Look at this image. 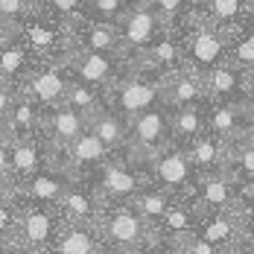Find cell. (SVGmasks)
<instances>
[{
  "label": "cell",
  "mask_w": 254,
  "mask_h": 254,
  "mask_svg": "<svg viewBox=\"0 0 254 254\" xmlns=\"http://www.w3.org/2000/svg\"><path fill=\"white\" fill-rule=\"evenodd\" d=\"M67 70L76 82L94 85L100 91H108L117 79L126 73V59L117 53H94V50H70L67 56Z\"/></svg>",
  "instance_id": "ba28073f"
},
{
  "label": "cell",
  "mask_w": 254,
  "mask_h": 254,
  "mask_svg": "<svg viewBox=\"0 0 254 254\" xmlns=\"http://www.w3.org/2000/svg\"><path fill=\"white\" fill-rule=\"evenodd\" d=\"M15 35H18V32H15V29H9V26H3V24H0V47H3V44H6V41H12V38H15Z\"/></svg>",
  "instance_id": "f6af8a7d"
},
{
  "label": "cell",
  "mask_w": 254,
  "mask_h": 254,
  "mask_svg": "<svg viewBox=\"0 0 254 254\" xmlns=\"http://www.w3.org/2000/svg\"><path fill=\"white\" fill-rule=\"evenodd\" d=\"M24 73H26V50L21 44H15V38H12L0 47V79L18 85V79Z\"/></svg>",
  "instance_id": "4dcf8cb0"
},
{
  "label": "cell",
  "mask_w": 254,
  "mask_h": 254,
  "mask_svg": "<svg viewBox=\"0 0 254 254\" xmlns=\"http://www.w3.org/2000/svg\"><path fill=\"white\" fill-rule=\"evenodd\" d=\"M18 85H12V82H6V79H0V126H3V120L9 117V111H12V105L18 100Z\"/></svg>",
  "instance_id": "ab89813d"
},
{
  "label": "cell",
  "mask_w": 254,
  "mask_h": 254,
  "mask_svg": "<svg viewBox=\"0 0 254 254\" xmlns=\"http://www.w3.org/2000/svg\"><path fill=\"white\" fill-rule=\"evenodd\" d=\"M97 231L108 254H131L152 243V225L131 204H105L97 219Z\"/></svg>",
  "instance_id": "7a4b0ae2"
},
{
  "label": "cell",
  "mask_w": 254,
  "mask_h": 254,
  "mask_svg": "<svg viewBox=\"0 0 254 254\" xmlns=\"http://www.w3.org/2000/svg\"><path fill=\"white\" fill-rule=\"evenodd\" d=\"M161 88H164V76L126 67V73L105 91V105L114 114H120L123 120H134L137 114L149 111L155 105H164Z\"/></svg>",
  "instance_id": "3957f363"
},
{
  "label": "cell",
  "mask_w": 254,
  "mask_h": 254,
  "mask_svg": "<svg viewBox=\"0 0 254 254\" xmlns=\"http://www.w3.org/2000/svg\"><path fill=\"white\" fill-rule=\"evenodd\" d=\"M146 3L152 6L161 18H164V24L170 26V29L181 24V18L193 9V6H190V0H146Z\"/></svg>",
  "instance_id": "e575fe53"
},
{
  "label": "cell",
  "mask_w": 254,
  "mask_h": 254,
  "mask_svg": "<svg viewBox=\"0 0 254 254\" xmlns=\"http://www.w3.org/2000/svg\"><path fill=\"white\" fill-rule=\"evenodd\" d=\"M85 181L94 187L102 204H128L143 187L152 184L146 164H137L128 155H114L111 161L97 167L91 176H85Z\"/></svg>",
  "instance_id": "6da1fadb"
},
{
  "label": "cell",
  "mask_w": 254,
  "mask_h": 254,
  "mask_svg": "<svg viewBox=\"0 0 254 254\" xmlns=\"http://www.w3.org/2000/svg\"><path fill=\"white\" fill-rule=\"evenodd\" d=\"M234 254H254V216L246 219V228H243V237H240Z\"/></svg>",
  "instance_id": "60d3db41"
},
{
  "label": "cell",
  "mask_w": 254,
  "mask_h": 254,
  "mask_svg": "<svg viewBox=\"0 0 254 254\" xmlns=\"http://www.w3.org/2000/svg\"><path fill=\"white\" fill-rule=\"evenodd\" d=\"M246 228V216L240 210H216V213H202L199 219V237L207 240L213 249L222 254H234L240 237Z\"/></svg>",
  "instance_id": "5bb4252c"
},
{
  "label": "cell",
  "mask_w": 254,
  "mask_h": 254,
  "mask_svg": "<svg viewBox=\"0 0 254 254\" xmlns=\"http://www.w3.org/2000/svg\"><path fill=\"white\" fill-rule=\"evenodd\" d=\"M170 143H173V131H170V108L167 105H155L149 111L137 114L134 120H128L126 155L131 161L146 164L158 152H164Z\"/></svg>",
  "instance_id": "5b68a950"
},
{
  "label": "cell",
  "mask_w": 254,
  "mask_h": 254,
  "mask_svg": "<svg viewBox=\"0 0 254 254\" xmlns=\"http://www.w3.org/2000/svg\"><path fill=\"white\" fill-rule=\"evenodd\" d=\"M252 117L243 102H207V131L225 143H234L249 134Z\"/></svg>",
  "instance_id": "ac0fdd59"
},
{
  "label": "cell",
  "mask_w": 254,
  "mask_h": 254,
  "mask_svg": "<svg viewBox=\"0 0 254 254\" xmlns=\"http://www.w3.org/2000/svg\"><path fill=\"white\" fill-rule=\"evenodd\" d=\"M64 105H70V108L79 111L85 120H91L97 111L105 108V91L94 88V85H85V82H76V79L70 76L67 94H64Z\"/></svg>",
  "instance_id": "83f0119b"
},
{
  "label": "cell",
  "mask_w": 254,
  "mask_h": 254,
  "mask_svg": "<svg viewBox=\"0 0 254 254\" xmlns=\"http://www.w3.org/2000/svg\"><path fill=\"white\" fill-rule=\"evenodd\" d=\"M173 254H222L219 249H213L207 240H202L199 234H193V237H187V240H181L176 246H170Z\"/></svg>",
  "instance_id": "74e56055"
},
{
  "label": "cell",
  "mask_w": 254,
  "mask_h": 254,
  "mask_svg": "<svg viewBox=\"0 0 254 254\" xmlns=\"http://www.w3.org/2000/svg\"><path fill=\"white\" fill-rule=\"evenodd\" d=\"M199 213H216V210H240L237 204V181L228 173H210L199 176L196 190L190 196Z\"/></svg>",
  "instance_id": "8fae6325"
},
{
  "label": "cell",
  "mask_w": 254,
  "mask_h": 254,
  "mask_svg": "<svg viewBox=\"0 0 254 254\" xmlns=\"http://www.w3.org/2000/svg\"><path fill=\"white\" fill-rule=\"evenodd\" d=\"M131 254H173V249L167 243H161V240H152V243H146L143 249H137V252H131Z\"/></svg>",
  "instance_id": "7bdbcfd3"
},
{
  "label": "cell",
  "mask_w": 254,
  "mask_h": 254,
  "mask_svg": "<svg viewBox=\"0 0 254 254\" xmlns=\"http://www.w3.org/2000/svg\"><path fill=\"white\" fill-rule=\"evenodd\" d=\"M0 254H35V252H24V249H0Z\"/></svg>",
  "instance_id": "bcb514c9"
},
{
  "label": "cell",
  "mask_w": 254,
  "mask_h": 254,
  "mask_svg": "<svg viewBox=\"0 0 254 254\" xmlns=\"http://www.w3.org/2000/svg\"><path fill=\"white\" fill-rule=\"evenodd\" d=\"M161 100L167 108H181V105H196V102H207V91H204V76L181 67L176 73L164 76V88H161Z\"/></svg>",
  "instance_id": "d6986e66"
},
{
  "label": "cell",
  "mask_w": 254,
  "mask_h": 254,
  "mask_svg": "<svg viewBox=\"0 0 254 254\" xmlns=\"http://www.w3.org/2000/svg\"><path fill=\"white\" fill-rule=\"evenodd\" d=\"M29 9L32 6L26 0H0V24L18 32V24L29 15Z\"/></svg>",
  "instance_id": "8d00e7d4"
},
{
  "label": "cell",
  "mask_w": 254,
  "mask_h": 254,
  "mask_svg": "<svg viewBox=\"0 0 254 254\" xmlns=\"http://www.w3.org/2000/svg\"><path fill=\"white\" fill-rule=\"evenodd\" d=\"M228 146L225 140L213 137L210 131H204L202 137H196L193 143L184 146V152L190 158L193 170L199 176H210V173H225V164H228Z\"/></svg>",
  "instance_id": "44dd1931"
},
{
  "label": "cell",
  "mask_w": 254,
  "mask_h": 254,
  "mask_svg": "<svg viewBox=\"0 0 254 254\" xmlns=\"http://www.w3.org/2000/svg\"><path fill=\"white\" fill-rule=\"evenodd\" d=\"M249 85H252V76L246 70L234 67L231 62L204 73L207 102H243L249 94Z\"/></svg>",
  "instance_id": "e0dca14e"
},
{
  "label": "cell",
  "mask_w": 254,
  "mask_h": 254,
  "mask_svg": "<svg viewBox=\"0 0 254 254\" xmlns=\"http://www.w3.org/2000/svg\"><path fill=\"white\" fill-rule=\"evenodd\" d=\"M225 173L234 181H243V178H254V140L246 134L240 140H234L228 146V164H225Z\"/></svg>",
  "instance_id": "f546056e"
},
{
  "label": "cell",
  "mask_w": 254,
  "mask_h": 254,
  "mask_svg": "<svg viewBox=\"0 0 254 254\" xmlns=\"http://www.w3.org/2000/svg\"><path fill=\"white\" fill-rule=\"evenodd\" d=\"M59 213L64 222H73V225H97L102 213V199L94 193V187L85 181V178H76L70 181V187L64 190V196L59 199Z\"/></svg>",
  "instance_id": "7c38bea8"
},
{
  "label": "cell",
  "mask_w": 254,
  "mask_h": 254,
  "mask_svg": "<svg viewBox=\"0 0 254 254\" xmlns=\"http://www.w3.org/2000/svg\"><path fill=\"white\" fill-rule=\"evenodd\" d=\"M70 41L76 50H94V53H117L120 56V38L117 26L102 24V21H82L70 29Z\"/></svg>",
  "instance_id": "cb8c5ba5"
},
{
  "label": "cell",
  "mask_w": 254,
  "mask_h": 254,
  "mask_svg": "<svg viewBox=\"0 0 254 254\" xmlns=\"http://www.w3.org/2000/svg\"><path fill=\"white\" fill-rule=\"evenodd\" d=\"M70 181H76L73 176H67L64 170L59 167H44L41 173H35L32 178H26L24 184L18 187H9L15 193L18 202H32V204H59V199L64 196V190L70 187Z\"/></svg>",
  "instance_id": "30bf717a"
},
{
  "label": "cell",
  "mask_w": 254,
  "mask_h": 254,
  "mask_svg": "<svg viewBox=\"0 0 254 254\" xmlns=\"http://www.w3.org/2000/svg\"><path fill=\"white\" fill-rule=\"evenodd\" d=\"M35 134H41V108L32 100H26L24 94H18L9 117L0 126V137L15 143V140H26V137H35Z\"/></svg>",
  "instance_id": "ffe728a7"
},
{
  "label": "cell",
  "mask_w": 254,
  "mask_h": 254,
  "mask_svg": "<svg viewBox=\"0 0 254 254\" xmlns=\"http://www.w3.org/2000/svg\"><path fill=\"white\" fill-rule=\"evenodd\" d=\"M29 6H38V3H47V0H26Z\"/></svg>",
  "instance_id": "7dc6e473"
},
{
  "label": "cell",
  "mask_w": 254,
  "mask_h": 254,
  "mask_svg": "<svg viewBox=\"0 0 254 254\" xmlns=\"http://www.w3.org/2000/svg\"><path fill=\"white\" fill-rule=\"evenodd\" d=\"M137 0H88L85 6V21H102V24H117Z\"/></svg>",
  "instance_id": "d6a6232c"
},
{
  "label": "cell",
  "mask_w": 254,
  "mask_h": 254,
  "mask_svg": "<svg viewBox=\"0 0 254 254\" xmlns=\"http://www.w3.org/2000/svg\"><path fill=\"white\" fill-rule=\"evenodd\" d=\"M196 3H204V0H196Z\"/></svg>",
  "instance_id": "681fc988"
},
{
  "label": "cell",
  "mask_w": 254,
  "mask_h": 254,
  "mask_svg": "<svg viewBox=\"0 0 254 254\" xmlns=\"http://www.w3.org/2000/svg\"><path fill=\"white\" fill-rule=\"evenodd\" d=\"M204 15L210 24H216L222 32H234L254 15V0H204Z\"/></svg>",
  "instance_id": "484cf974"
},
{
  "label": "cell",
  "mask_w": 254,
  "mask_h": 254,
  "mask_svg": "<svg viewBox=\"0 0 254 254\" xmlns=\"http://www.w3.org/2000/svg\"><path fill=\"white\" fill-rule=\"evenodd\" d=\"M67 38H70V32H62L59 26H50V24H29L26 26V41L38 53H47V56L53 50H59Z\"/></svg>",
  "instance_id": "1f68e13d"
},
{
  "label": "cell",
  "mask_w": 254,
  "mask_h": 254,
  "mask_svg": "<svg viewBox=\"0 0 254 254\" xmlns=\"http://www.w3.org/2000/svg\"><path fill=\"white\" fill-rule=\"evenodd\" d=\"M18 207H21V202L6 187L0 193V249H6L12 243V231H15V222H18Z\"/></svg>",
  "instance_id": "836d02e7"
},
{
  "label": "cell",
  "mask_w": 254,
  "mask_h": 254,
  "mask_svg": "<svg viewBox=\"0 0 254 254\" xmlns=\"http://www.w3.org/2000/svg\"><path fill=\"white\" fill-rule=\"evenodd\" d=\"M170 131L176 146H187L196 137H202L207 131V102L170 108Z\"/></svg>",
  "instance_id": "603a6c76"
},
{
  "label": "cell",
  "mask_w": 254,
  "mask_h": 254,
  "mask_svg": "<svg viewBox=\"0 0 254 254\" xmlns=\"http://www.w3.org/2000/svg\"><path fill=\"white\" fill-rule=\"evenodd\" d=\"M9 170H12V146L9 140L0 137V181L9 184Z\"/></svg>",
  "instance_id": "b9f144b4"
},
{
  "label": "cell",
  "mask_w": 254,
  "mask_h": 254,
  "mask_svg": "<svg viewBox=\"0 0 254 254\" xmlns=\"http://www.w3.org/2000/svg\"><path fill=\"white\" fill-rule=\"evenodd\" d=\"M243 108H246V114L254 120V76H252V85H249V94H246V100H243Z\"/></svg>",
  "instance_id": "ee69618b"
},
{
  "label": "cell",
  "mask_w": 254,
  "mask_h": 254,
  "mask_svg": "<svg viewBox=\"0 0 254 254\" xmlns=\"http://www.w3.org/2000/svg\"><path fill=\"white\" fill-rule=\"evenodd\" d=\"M47 254H108L105 246L100 240V231L97 225H73V222H64L56 243H53Z\"/></svg>",
  "instance_id": "7402d4cb"
},
{
  "label": "cell",
  "mask_w": 254,
  "mask_h": 254,
  "mask_svg": "<svg viewBox=\"0 0 254 254\" xmlns=\"http://www.w3.org/2000/svg\"><path fill=\"white\" fill-rule=\"evenodd\" d=\"M88 131H94L102 143L111 149L114 155H126L128 146V120H123L120 114H114L108 105L97 111L91 120H88Z\"/></svg>",
  "instance_id": "d4e9b609"
},
{
  "label": "cell",
  "mask_w": 254,
  "mask_h": 254,
  "mask_svg": "<svg viewBox=\"0 0 254 254\" xmlns=\"http://www.w3.org/2000/svg\"><path fill=\"white\" fill-rule=\"evenodd\" d=\"M128 204H131V207H134V210H137V213H140V216H143V219H146V222L155 228V225L164 219V213L170 210L173 196L149 184V187H143V190H140V193H137V196H134Z\"/></svg>",
  "instance_id": "f1b7e54d"
},
{
  "label": "cell",
  "mask_w": 254,
  "mask_h": 254,
  "mask_svg": "<svg viewBox=\"0 0 254 254\" xmlns=\"http://www.w3.org/2000/svg\"><path fill=\"white\" fill-rule=\"evenodd\" d=\"M12 146V170H9V187L24 184L26 178H32L35 173H41L50 164V143L35 134L26 140H15Z\"/></svg>",
  "instance_id": "9a60e30c"
},
{
  "label": "cell",
  "mask_w": 254,
  "mask_h": 254,
  "mask_svg": "<svg viewBox=\"0 0 254 254\" xmlns=\"http://www.w3.org/2000/svg\"><path fill=\"white\" fill-rule=\"evenodd\" d=\"M62 225H64V219H62L59 207L21 202L18 222H15V231H12V243L6 249H24V252L47 254V249L56 243Z\"/></svg>",
  "instance_id": "277c9868"
},
{
  "label": "cell",
  "mask_w": 254,
  "mask_h": 254,
  "mask_svg": "<svg viewBox=\"0 0 254 254\" xmlns=\"http://www.w3.org/2000/svg\"><path fill=\"white\" fill-rule=\"evenodd\" d=\"M117 38H120V56L123 59H134L146 47H152L155 41L170 29L164 24V18L155 12L146 0H137L126 15L117 21Z\"/></svg>",
  "instance_id": "52a82bcc"
},
{
  "label": "cell",
  "mask_w": 254,
  "mask_h": 254,
  "mask_svg": "<svg viewBox=\"0 0 254 254\" xmlns=\"http://www.w3.org/2000/svg\"><path fill=\"white\" fill-rule=\"evenodd\" d=\"M237 204H240V213H243L246 219L254 216V178L237 181Z\"/></svg>",
  "instance_id": "f35d334b"
},
{
  "label": "cell",
  "mask_w": 254,
  "mask_h": 254,
  "mask_svg": "<svg viewBox=\"0 0 254 254\" xmlns=\"http://www.w3.org/2000/svg\"><path fill=\"white\" fill-rule=\"evenodd\" d=\"M249 137L254 140V120H252V126H249Z\"/></svg>",
  "instance_id": "c3c4849f"
},
{
  "label": "cell",
  "mask_w": 254,
  "mask_h": 254,
  "mask_svg": "<svg viewBox=\"0 0 254 254\" xmlns=\"http://www.w3.org/2000/svg\"><path fill=\"white\" fill-rule=\"evenodd\" d=\"M228 62L254 76V15L228 35Z\"/></svg>",
  "instance_id": "4316f807"
},
{
  "label": "cell",
  "mask_w": 254,
  "mask_h": 254,
  "mask_svg": "<svg viewBox=\"0 0 254 254\" xmlns=\"http://www.w3.org/2000/svg\"><path fill=\"white\" fill-rule=\"evenodd\" d=\"M67 85H70V70H67V64H64V62H47L44 67L32 70V73L18 85V91L44 111V108H56V105L64 102Z\"/></svg>",
  "instance_id": "9c48e42d"
},
{
  "label": "cell",
  "mask_w": 254,
  "mask_h": 254,
  "mask_svg": "<svg viewBox=\"0 0 254 254\" xmlns=\"http://www.w3.org/2000/svg\"><path fill=\"white\" fill-rule=\"evenodd\" d=\"M146 173H149L152 187L170 193L173 199H190L196 190V181H199V173L193 170L184 146H176V143H170L164 152L146 161Z\"/></svg>",
  "instance_id": "8992f818"
},
{
  "label": "cell",
  "mask_w": 254,
  "mask_h": 254,
  "mask_svg": "<svg viewBox=\"0 0 254 254\" xmlns=\"http://www.w3.org/2000/svg\"><path fill=\"white\" fill-rule=\"evenodd\" d=\"M199 219H202V213L196 210V204L190 202V199H173L170 210L164 213V219L152 228V234H155V240H161L167 246H176L181 240L199 234Z\"/></svg>",
  "instance_id": "2e32d148"
},
{
  "label": "cell",
  "mask_w": 254,
  "mask_h": 254,
  "mask_svg": "<svg viewBox=\"0 0 254 254\" xmlns=\"http://www.w3.org/2000/svg\"><path fill=\"white\" fill-rule=\"evenodd\" d=\"M47 9H50V15L56 18H67V21H73V24H82L85 21V6H88V0H47L44 3Z\"/></svg>",
  "instance_id": "d590c367"
},
{
  "label": "cell",
  "mask_w": 254,
  "mask_h": 254,
  "mask_svg": "<svg viewBox=\"0 0 254 254\" xmlns=\"http://www.w3.org/2000/svg\"><path fill=\"white\" fill-rule=\"evenodd\" d=\"M88 128V120L73 111L70 105H56L41 111V137L50 143V149H64Z\"/></svg>",
  "instance_id": "4fadbf2b"
}]
</instances>
